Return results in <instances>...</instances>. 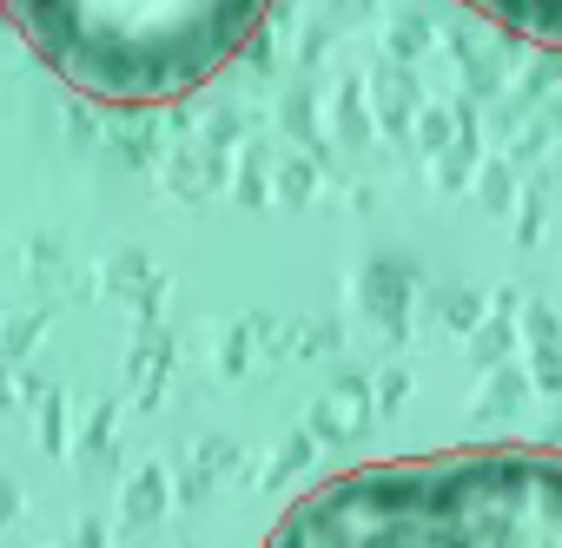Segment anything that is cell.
Masks as SVG:
<instances>
[{
  "instance_id": "cell-1",
  "label": "cell",
  "mask_w": 562,
  "mask_h": 548,
  "mask_svg": "<svg viewBox=\"0 0 562 548\" xmlns=\"http://www.w3.org/2000/svg\"><path fill=\"white\" fill-rule=\"evenodd\" d=\"M265 548H562V449L391 456L305 489Z\"/></svg>"
},
{
  "instance_id": "cell-2",
  "label": "cell",
  "mask_w": 562,
  "mask_h": 548,
  "mask_svg": "<svg viewBox=\"0 0 562 548\" xmlns=\"http://www.w3.org/2000/svg\"><path fill=\"white\" fill-rule=\"evenodd\" d=\"M0 14L74 93L166 106L232 67L271 0H0Z\"/></svg>"
},
{
  "instance_id": "cell-3",
  "label": "cell",
  "mask_w": 562,
  "mask_h": 548,
  "mask_svg": "<svg viewBox=\"0 0 562 548\" xmlns=\"http://www.w3.org/2000/svg\"><path fill=\"white\" fill-rule=\"evenodd\" d=\"M463 8H476L483 21H496V27H509L549 54H562V0H463Z\"/></svg>"
}]
</instances>
